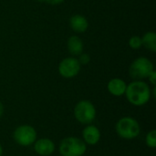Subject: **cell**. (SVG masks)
Listing matches in <instances>:
<instances>
[{
    "label": "cell",
    "mask_w": 156,
    "mask_h": 156,
    "mask_svg": "<svg viewBox=\"0 0 156 156\" xmlns=\"http://www.w3.org/2000/svg\"><path fill=\"white\" fill-rule=\"evenodd\" d=\"M127 101L133 106H144L152 98L150 86L143 80H133L127 85L125 94Z\"/></svg>",
    "instance_id": "6da1fadb"
},
{
    "label": "cell",
    "mask_w": 156,
    "mask_h": 156,
    "mask_svg": "<svg viewBox=\"0 0 156 156\" xmlns=\"http://www.w3.org/2000/svg\"><path fill=\"white\" fill-rule=\"evenodd\" d=\"M115 131L119 137L125 140H133L140 135L141 126L136 119L133 117H122L117 122Z\"/></svg>",
    "instance_id": "7a4b0ae2"
},
{
    "label": "cell",
    "mask_w": 156,
    "mask_h": 156,
    "mask_svg": "<svg viewBox=\"0 0 156 156\" xmlns=\"http://www.w3.org/2000/svg\"><path fill=\"white\" fill-rule=\"evenodd\" d=\"M58 151L61 156H82L87 151V144L80 138L69 136L60 141Z\"/></svg>",
    "instance_id": "3957f363"
},
{
    "label": "cell",
    "mask_w": 156,
    "mask_h": 156,
    "mask_svg": "<svg viewBox=\"0 0 156 156\" xmlns=\"http://www.w3.org/2000/svg\"><path fill=\"white\" fill-rule=\"evenodd\" d=\"M154 70V63L146 57H139L135 58L129 68V74L134 80H142L148 79L150 74Z\"/></svg>",
    "instance_id": "277c9868"
},
{
    "label": "cell",
    "mask_w": 156,
    "mask_h": 156,
    "mask_svg": "<svg viewBox=\"0 0 156 156\" xmlns=\"http://www.w3.org/2000/svg\"><path fill=\"white\" fill-rule=\"evenodd\" d=\"M74 117L81 124L88 125L96 119L97 111L94 104L89 100L80 101L74 107Z\"/></svg>",
    "instance_id": "5b68a950"
},
{
    "label": "cell",
    "mask_w": 156,
    "mask_h": 156,
    "mask_svg": "<svg viewBox=\"0 0 156 156\" xmlns=\"http://www.w3.org/2000/svg\"><path fill=\"white\" fill-rule=\"evenodd\" d=\"M13 139L20 146H30L37 140V131L33 126L28 124L19 125L13 133Z\"/></svg>",
    "instance_id": "8992f818"
},
{
    "label": "cell",
    "mask_w": 156,
    "mask_h": 156,
    "mask_svg": "<svg viewBox=\"0 0 156 156\" xmlns=\"http://www.w3.org/2000/svg\"><path fill=\"white\" fill-rule=\"evenodd\" d=\"M81 65L76 57H67L63 58L58 67V73L65 79H72L80 71Z\"/></svg>",
    "instance_id": "52a82bcc"
},
{
    "label": "cell",
    "mask_w": 156,
    "mask_h": 156,
    "mask_svg": "<svg viewBox=\"0 0 156 156\" xmlns=\"http://www.w3.org/2000/svg\"><path fill=\"white\" fill-rule=\"evenodd\" d=\"M34 144V151L40 156L51 155L55 151V144L48 138H40L36 140Z\"/></svg>",
    "instance_id": "ba28073f"
},
{
    "label": "cell",
    "mask_w": 156,
    "mask_h": 156,
    "mask_svg": "<svg viewBox=\"0 0 156 156\" xmlns=\"http://www.w3.org/2000/svg\"><path fill=\"white\" fill-rule=\"evenodd\" d=\"M101 132L95 125L88 124L82 131V140L86 144L96 145L101 140Z\"/></svg>",
    "instance_id": "9c48e42d"
},
{
    "label": "cell",
    "mask_w": 156,
    "mask_h": 156,
    "mask_svg": "<svg viewBox=\"0 0 156 156\" xmlns=\"http://www.w3.org/2000/svg\"><path fill=\"white\" fill-rule=\"evenodd\" d=\"M126 88H127V83L122 79L120 78H113L107 84L108 91L115 97H121L124 95L126 91Z\"/></svg>",
    "instance_id": "30bf717a"
},
{
    "label": "cell",
    "mask_w": 156,
    "mask_h": 156,
    "mask_svg": "<svg viewBox=\"0 0 156 156\" xmlns=\"http://www.w3.org/2000/svg\"><path fill=\"white\" fill-rule=\"evenodd\" d=\"M69 26L74 32L84 33L89 27V21L84 16L77 14L69 18Z\"/></svg>",
    "instance_id": "8fae6325"
},
{
    "label": "cell",
    "mask_w": 156,
    "mask_h": 156,
    "mask_svg": "<svg viewBox=\"0 0 156 156\" xmlns=\"http://www.w3.org/2000/svg\"><path fill=\"white\" fill-rule=\"evenodd\" d=\"M67 48L68 50L69 51V53L72 56H79L83 52V48H84V44L82 39L76 36L73 35L71 37H69L68 42H67Z\"/></svg>",
    "instance_id": "7c38bea8"
},
{
    "label": "cell",
    "mask_w": 156,
    "mask_h": 156,
    "mask_svg": "<svg viewBox=\"0 0 156 156\" xmlns=\"http://www.w3.org/2000/svg\"><path fill=\"white\" fill-rule=\"evenodd\" d=\"M143 46H144L148 50L152 52L156 51V33L154 31H148L146 32L143 37Z\"/></svg>",
    "instance_id": "4fadbf2b"
},
{
    "label": "cell",
    "mask_w": 156,
    "mask_h": 156,
    "mask_svg": "<svg viewBox=\"0 0 156 156\" xmlns=\"http://www.w3.org/2000/svg\"><path fill=\"white\" fill-rule=\"evenodd\" d=\"M145 144L147 147L151 149H154L156 147V131H150L145 136Z\"/></svg>",
    "instance_id": "5bb4252c"
},
{
    "label": "cell",
    "mask_w": 156,
    "mask_h": 156,
    "mask_svg": "<svg viewBox=\"0 0 156 156\" xmlns=\"http://www.w3.org/2000/svg\"><path fill=\"white\" fill-rule=\"evenodd\" d=\"M129 46L132 49H139L143 47L142 37L140 36H133L129 39Z\"/></svg>",
    "instance_id": "9a60e30c"
},
{
    "label": "cell",
    "mask_w": 156,
    "mask_h": 156,
    "mask_svg": "<svg viewBox=\"0 0 156 156\" xmlns=\"http://www.w3.org/2000/svg\"><path fill=\"white\" fill-rule=\"evenodd\" d=\"M79 62L80 63V65H87L90 62V56L87 53H81L80 55H79V58H78Z\"/></svg>",
    "instance_id": "2e32d148"
},
{
    "label": "cell",
    "mask_w": 156,
    "mask_h": 156,
    "mask_svg": "<svg viewBox=\"0 0 156 156\" xmlns=\"http://www.w3.org/2000/svg\"><path fill=\"white\" fill-rule=\"evenodd\" d=\"M148 79H149V80H150V82H151V84L154 86V87H155L156 85V71L155 69L150 74V76L148 77Z\"/></svg>",
    "instance_id": "e0dca14e"
},
{
    "label": "cell",
    "mask_w": 156,
    "mask_h": 156,
    "mask_svg": "<svg viewBox=\"0 0 156 156\" xmlns=\"http://www.w3.org/2000/svg\"><path fill=\"white\" fill-rule=\"evenodd\" d=\"M41 1L47 2L49 5H59V4L63 3L65 0H41Z\"/></svg>",
    "instance_id": "ac0fdd59"
},
{
    "label": "cell",
    "mask_w": 156,
    "mask_h": 156,
    "mask_svg": "<svg viewBox=\"0 0 156 156\" xmlns=\"http://www.w3.org/2000/svg\"><path fill=\"white\" fill-rule=\"evenodd\" d=\"M4 112H5L4 104H3V103H2V101H0V118L4 115Z\"/></svg>",
    "instance_id": "d6986e66"
},
{
    "label": "cell",
    "mask_w": 156,
    "mask_h": 156,
    "mask_svg": "<svg viewBox=\"0 0 156 156\" xmlns=\"http://www.w3.org/2000/svg\"><path fill=\"white\" fill-rule=\"evenodd\" d=\"M3 153H4V150H3V146L0 144V156H3Z\"/></svg>",
    "instance_id": "ffe728a7"
},
{
    "label": "cell",
    "mask_w": 156,
    "mask_h": 156,
    "mask_svg": "<svg viewBox=\"0 0 156 156\" xmlns=\"http://www.w3.org/2000/svg\"><path fill=\"white\" fill-rule=\"evenodd\" d=\"M38 1H41V0H38Z\"/></svg>",
    "instance_id": "44dd1931"
}]
</instances>
